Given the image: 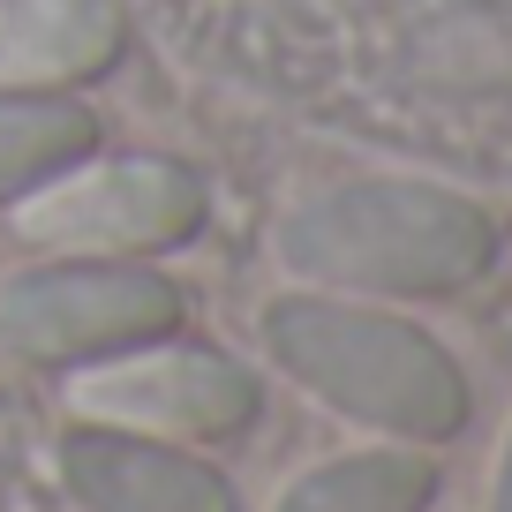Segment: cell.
Returning <instances> with one entry per match:
<instances>
[{
	"mask_svg": "<svg viewBox=\"0 0 512 512\" xmlns=\"http://www.w3.org/2000/svg\"><path fill=\"white\" fill-rule=\"evenodd\" d=\"M264 362L317 400L324 415L354 422L392 445H445L467 430V369L437 332L400 317V302L287 287L256 317Z\"/></svg>",
	"mask_w": 512,
	"mask_h": 512,
	"instance_id": "6da1fadb",
	"label": "cell"
},
{
	"mask_svg": "<svg viewBox=\"0 0 512 512\" xmlns=\"http://www.w3.org/2000/svg\"><path fill=\"white\" fill-rule=\"evenodd\" d=\"M189 302L159 264L46 256L0 279V347L31 369H83L121 347L181 332Z\"/></svg>",
	"mask_w": 512,
	"mask_h": 512,
	"instance_id": "277c9868",
	"label": "cell"
},
{
	"mask_svg": "<svg viewBox=\"0 0 512 512\" xmlns=\"http://www.w3.org/2000/svg\"><path fill=\"white\" fill-rule=\"evenodd\" d=\"M211 219V181L166 151H83L53 181L8 204L23 249L38 256H106V264H159L189 249Z\"/></svg>",
	"mask_w": 512,
	"mask_h": 512,
	"instance_id": "3957f363",
	"label": "cell"
},
{
	"mask_svg": "<svg viewBox=\"0 0 512 512\" xmlns=\"http://www.w3.org/2000/svg\"><path fill=\"white\" fill-rule=\"evenodd\" d=\"M272 256L294 287L362 302H445L490 279L497 219L467 189L415 174H362L317 189L272 226Z\"/></svg>",
	"mask_w": 512,
	"mask_h": 512,
	"instance_id": "7a4b0ae2",
	"label": "cell"
},
{
	"mask_svg": "<svg viewBox=\"0 0 512 512\" xmlns=\"http://www.w3.org/2000/svg\"><path fill=\"white\" fill-rule=\"evenodd\" d=\"M98 144L106 128L98 106H83V91H0V211Z\"/></svg>",
	"mask_w": 512,
	"mask_h": 512,
	"instance_id": "9c48e42d",
	"label": "cell"
},
{
	"mask_svg": "<svg viewBox=\"0 0 512 512\" xmlns=\"http://www.w3.org/2000/svg\"><path fill=\"white\" fill-rule=\"evenodd\" d=\"M121 46V0H0V91H83Z\"/></svg>",
	"mask_w": 512,
	"mask_h": 512,
	"instance_id": "52a82bcc",
	"label": "cell"
},
{
	"mask_svg": "<svg viewBox=\"0 0 512 512\" xmlns=\"http://www.w3.org/2000/svg\"><path fill=\"white\" fill-rule=\"evenodd\" d=\"M490 512H512V430L497 445V467H490Z\"/></svg>",
	"mask_w": 512,
	"mask_h": 512,
	"instance_id": "30bf717a",
	"label": "cell"
},
{
	"mask_svg": "<svg viewBox=\"0 0 512 512\" xmlns=\"http://www.w3.org/2000/svg\"><path fill=\"white\" fill-rule=\"evenodd\" d=\"M68 415L204 452V445H234L241 430H256L264 384L226 347H196V339L166 332V339L106 354V362L68 369Z\"/></svg>",
	"mask_w": 512,
	"mask_h": 512,
	"instance_id": "5b68a950",
	"label": "cell"
},
{
	"mask_svg": "<svg viewBox=\"0 0 512 512\" xmlns=\"http://www.w3.org/2000/svg\"><path fill=\"white\" fill-rule=\"evenodd\" d=\"M53 475H61L76 512H241L234 475L211 452L76 422V415L53 445Z\"/></svg>",
	"mask_w": 512,
	"mask_h": 512,
	"instance_id": "8992f818",
	"label": "cell"
},
{
	"mask_svg": "<svg viewBox=\"0 0 512 512\" xmlns=\"http://www.w3.org/2000/svg\"><path fill=\"white\" fill-rule=\"evenodd\" d=\"M437 505V460L430 445H362L302 467L272 512H430Z\"/></svg>",
	"mask_w": 512,
	"mask_h": 512,
	"instance_id": "ba28073f",
	"label": "cell"
}]
</instances>
